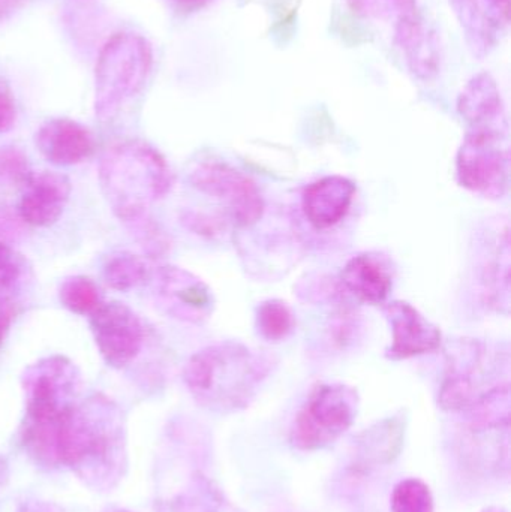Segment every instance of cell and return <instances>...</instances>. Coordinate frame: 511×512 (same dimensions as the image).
<instances>
[{"label":"cell","mask_w":511,"mask_h":512,"mask_svg":"<svg viewBox=\"0 0 511 512\" xmlns=\"http://www.w3.org/2000/svg\"><path fill=\"white\" fill-rule=\"evenodd\" d=\"M99 188L123 227L152 215L174 186V173L156 147L140 138L119 141L99 161Z\"/></svg>","instance_id":"1"},{"label":"cell","mask_w":511,"mask_h":512,"mask_svg":"<svg viewBox=\"0 0 511 512\" xmlns=\"http://www.w3.org/2000/svg\"><path fill=\"white\" fill-rule=\"evenodd\" d=\"M272 372V360L240 343L195 352L185 369L186 387L198 403L219 412L246 408Z\"/></svg>","instance_id":"2"},{"label":"cell","mask_w":511,"mask_h":512,"mask_svg":"<svg viewBox=\"0 0 511 512\" xmlns=\"http://www.w3.org/2000/svg\"><path fill=\"white\" fill-rule=\"evenodd\" d=\"M152 69V45L140 33L117 32L108 38L96 60V119L113 122L143 92Z\"/></svg>","instance_id":"3"},{"label":"cell","mask_w":511,"mask_h":512,"mask_svg":"<svg viewBox=\"0 0 511 512\" xmlns=\"http://www.w3.org/2000/svg\"><path fill=\"white\" fill-rule=\"evenodd\" d=\"M359 396L342 384L318 385L296 415L290 441L299 451H320L335 444L356 421Z\"/></svg>","instance_id":"4"},{"label":"cell","mask_w":511,"mask_h":512,"mask_svg":"<svg viewBox=\"0 0 511 512\" xmlns=\"http://www.w3.org/2000/svg\"><path fill=\"white\" fill-rule=\"evenodd\" d=\"M456 171L468 191L491 200L503 198L509 189V129L468 128Z\"/></svg>","instance_id":"5"},{"label":"cell","mask_w":511,"mask_h":512,"mask_svg":"<svg viewBox=\"0 0 511 512\" xmlns=\"http://www.w3.org/2000/svg\"><path fill=\"white\" fill-rule=\"evenodd\" d=\"M189 180L198 192L221 203L239 227H251L263 216L264 201L257 185L230 165L200 162L192 168Z\"/></svg>","instance_id":"6"},{"label":"cell","mask_w":511,"mask_h":512,"mask_svg":"<svg viewBox=\"0 0 511 512\" xmlns=\"http://www.w3.org/2000/svg\"><path fill=\"white\" fill-rule=\"evenodd\" d=\"M89 325L107 366L123 369L137 360L146 340V328L131 307L120 301H102L89 316Z\"/></svg>","instance_id":"7"},{"label":"cell","mask_w":511,"mask_h":512,"mask_svg":"<svg viewBox=\"0 0 511 512\" xmlns=\"http://www.w3.org/2000/svg\"><path fill=\"white\" fill-rule=\"evenodd\" d=\"M156 297L171 318L203 324L213 310V297L203 280L176 265L153 268Z\"/></svg>","instance_id":"8"},{"label":"cell","mask_w":511,"mask_h":512,"mask_svg":"<svg viewBox=\"0 0 511 512\" xmlns=\"http://www.w3.org/2000/svg\"><path fill=\"white\" fill-rule=\"evenodd\" d=\"M17 215L21 222L33 228H47L63 215L72 186L65 174L57 171H32L23 183Z\"/></svg>","instance_id":"9"},{"label":"cell","mask_w":511,"mask_h":512,"mask_svg":"<svg viewBox=\"0 0 511 512\" xmlns=\"http://www.w3.org/2000/svg\"><path fill=\"white\" fill-rule=\"evenodd\" d=\"M396 47L414 77L431 81L440 74L443 50L434 27L417 11L395 23Z\"/></svg>","instance_id":"10"},{"label":"cell","mask_w":511,"mask_h":512,"mask_svg":"<svg viewBox=\"0 0 511 512\" xmlns=\"http://www.w3.org/2000/svg\"><path fill=\"white\" fill-rule=\"evenodd\" d=\"M392 325L393 343L387 351L392 360H407L429 354L441 346V331L425 318L416 307L405 301H393L384 307Z\"/></svg>","instance_id":"11"},{"label":"cell","mask_w":511,"mask_h":512,"mask_svg":"<svg viewBox=\"0 0 511 512\" xmlns=\"http://www.w3.org/2000/svg\"><path fill=\"white\" fill-rule=\"evenodd\" d=\"M39 153L56 167H74L92 158L96 141L92 131L80 122L56 117L42 123L35 135Z\"/></svg>","instance_id":"12"},{"label":"cell","mask_w":511,"mask_h":512,"mask_svg":"<svg viewBox=\"0 0 511 512\" xmlns=\"http://www.w3.org/2000/svg\"><path fill=\"white\" fill-rule=\"evenodd\" d=\"M356 185L341 176L324 177L312 183L303 194L306 218L317 230L335 227L350 212Z\"/></svg>","instance_id":"13"},{"label":"cell","mask_w":511,"mask_h":512,"mask_svg":"<svg viewBox=\"0 0 511 512\" xmlns=\"http://www.w3.org/2000/svg\"><path fill=\"white\" fill-rule=\"evenodd\" d=\"M458 111L468 128L509 129L506 105L492 75H474L458 99Z\"/></svg>","instance_id":"14"},{"label":"cell","mask_w":511,"mask_h":512,"mask_svg":"<svg viewBox=\"0 0 511 512\" xmlns=\"http://www.w3.org/2000/svg\"><path fill=\"white\" fill-rule=\"evenodd\" d=\"M449 3L473 56L477 59L488 57L500 44L501 36L507 30L506 24L492 14L483 0H449Z\"/></svg>","instance_id":"15"},{"label":"cell","mask_w":511,"mask_h":512,"mask_svg":"<svg viewBox=\"0 0 511 512\" xmlns=\"http://www.w3.org/2000/svg\"><path fill=\"white\" fill-rule=\"evenodd\" d=\"M342 283L357 298L371 304H383L392 291V276L377 256H354L341 274Z\"/></svg>","instance_id":"16"},{"label":"cell","mask_w":511,"mask_h":512,"mask_svg":"<svg viewBox=\"0 0 511 512\" xmlns=\"http://www.w3.org/2000/svg\"><path fill=\"white\" fill-rule=\"evenodd\" d=\"M152 265L146 256L123 251L110 255L102 267V277L108 288L114 291L128 292L138 286L150 283L153 274Z\"/></svg>","instance_id":"17"},{"label":"cell","mask_w":511,"mask_h":512,"mask_svg":"<svg viewBox=\"0 0 511 512\" xmlns=\"http://www.w3.org/2000/svg\"><path fill=\"white\" fill-rule=\"evenodd\" d=\"M404 438V424L401 421L386 420L366 430L360 441V456L365 462L389 463L398 456Z\"/></svg>","instance_id":"18"},{"label":"cell","mask_w":511,"mask_h":512,"mask_svg":"<svg viewBox=\"0 0 511 512\" xmlns=\"http://www.w3.org/2000/svg\"><path fill=\"white\" fill-rule=\"evenodd\" d=\"M59 300L69 312L90 316L102 303V295L90 277L71 276L60 285Z\"/></svg>","instance_id":"19"},{"label":"cell","mask_w":511,"mask_h":512,"mask_svg":"<svg viewBox=\"0 0 511 512\" xmlns=\"http://www.w3.org/2000/svg\"><path fill=\"white\" fill-rule=\"evenodd\" d=\"M147 259H161L170 254L171 239L153 215L126 227Z\"/></svg>","instance_id":"20"},{"label":"cell","mask_w":511,"mask_h":512,"mask_svg":"<svg viewBox=\"0 0 511 512\" xmlns=\"http://www.w3.org/2000/svg\"><path fill=\"white\" fill-rule=\"evenodd\" d=\"M257 325L264 339L279 342L293 331L294 316L284 301L269 300L258 307Z\"/></svg>","instance_id":"21"},{"label":"cell","mask_w":511,"mask_h":512,"mask_svg":"<svg viewBox=\"0 0 511 512\" xmlns=\"http://www.w3.org/2000/svg\"><path fill=\"white\" fill-rule=\"evenodd\" d=\"M347 5L360 17L393 23L420 11L417 0H347Z\"/></svg>","instance_id":"22"},{"label":"cell","mask_w":511,"mask_h":512,"mask_svg":"<svg viewBox=\"0 0 511 512\" xmlns=\"http://www.w3.org/2000/svg\"><path fill=\"white\" fill-rule=\"evenodd\" d=\"M392 512H435L428 484L417 478L401 481L392 493Z\"/></svg>","instance_id":"23"},{"label":"cell","mask_w":511,"mask_h":512,"mask_svg":"<svg viewBox=\"0 0 511 512\" xmlns=\"http://www.w3.org/2000/svg\"><path fill=\"white\" fill-rule=\"evenodd\" d=\"M26 264L8 243L0 240V300H9V294L20 285Z\"/></svg>","instance_id":"24"},{"label":"cell","mask_w":511,"mask_h":512,"mask_svg":"<svg viewBox=\"0 0 511 512\" xmlns=\"http://www.w3.org/2000/svg\"><path fill=\"white\" fill-rule=\"evenodd\" d=\"M30 170L27 156L15 147H0V179L23 186Z\"/></svg>","instance_id":"25"},{"label":"cell","mask_w":511,"mask_h":512,"mask_svg":"<svg viewBox=\"0 0 511 512\" xmlns=\"http://www.w3.org/2000/svg\"><path fill=\"white\" fill-rule=\"evenodd\" d=\"M17 101L11 84L3 75H0V134H6L17 123Z\"/></svg>","instance_id":"26"},{"label":"cell","mask_w":511,"mask_h":512,"mask_svg":"<svg viewBox=\"0 0 511 512\" xmlns=\"http://www.w3.org/2000/svg\"><path fill=\"white\" fill-rule=\"evenodd\" d=\"M15 315H17L15 304L11 300H0V348L5 342L6 334H8Z\"/></svg>","instance_id":"27"},{"label":"cell","mask_w":511,"mask_h":512,"mask_svg":"<svg viewBox=\"0 0 511 512\" xmlns=\"http://www.w3.org/2000/svg\"><path fill=\"white\" fill-rule=\"evenodd\" d=\"M167 2L174 11L188 15L206 8L212 0H167Z\"/></svg>","instance_id":"28"},{"label":"cell","mask_w":511,"mask_h":512,"mask_svg":"<svg viewBox=\"0 0 511 512\" xmlns=\"http://www.w3.org/2000/svg\"><path fill=\"white\" fill-rule=\"evenodd\" d=\"M486 6L491 9L492 14L509 27L510 24V0H483Z\"/></svg>","instance_id":"29"},{"label":"cell","mask_w":511,"mask_h":512,"mask_svg":"<svg viewBox=\"0 0 511 512\" xmlns=\"http://www.w3.org/2000/svg\"><path fill=\"white\" fill-rule=\"evenodd\" d=\"M20 0H0V20L8 17L12 11H14L15 6L18 5Z\"/></svg>","instance_id":"30"},{"label":"cell","mask_w":511,"mask_h":512,"mask_svg":"<svg viewBox=\"0 0 511 512\" xmlns=\"http://www.w3.org/2000/svg\"><path fill=\"white\" fill-rule=\"evenodd\" d=\"M485 512H507L506 510H503V508H489V510H486Z\"/></svg>","instance_id":"31"}]
</instances>
